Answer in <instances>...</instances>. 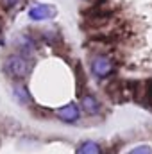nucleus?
I'll use <instances>...</instances> for the list:
<instances>
[{"label":"nucleus","instance_id":"nucleus-2","mask_svg":"<svg viewBox=\"0 0 152 154\" xmlns=\"http://www.w3.org/2000/svg\"><path fill=\"white\" fill-rule=\"evenodd\" d=\"M90 66H91L93 75L99 77V79H104V77H108L111 72H113V61H111L108 56H104V54L93 56Z\"/></svg>","mask_w":152,"mask_h":154},{"label":"nucleus","instance_id":"nucleus-3","mask_svg":"<svg viewBox=\"0 0 152 154\" xmlns=\"http://www.w3.org/2000/svg\"><path fill=\"white\" fill-rule=\"evenodd\" d=\"M27 14L32 22H45V20H52L57 14V9L52 4H36L29 9Z\"/></svg>","mask_w":152,"mask_h":154},{"label":"nucleus","instance_id":"nucleus-9","mask_svg":"<svg viewBox=\"0 0 152 154\" xmlns=\"http://www.w3.org/2000/svg\"><path fill=\"white\" fill-rule=\"evenodd\" d=\"M2 2V5L4 7H7V9H11V7H14V5H18L22 0H0Z\"/></svg>","mask_w":152,"mask_h":154},{"label":"nucleus","instance_id":"nucleus-5","mask_svg":"<svg viewBox=\"0 0 152 154\" xmlns=\"http://www.w3.org/2000/svg\"><path fill=\"white\" fill-rule=\"evenodd\" d=\"M81 106H82V111L86 115H97L100 111V102L97 100V97H93L90 93L81 97Z\"/></svg>","mask_w":152,"mask_h":154},{"label":"nucleus","instance_id":"nucleus-4","mask_svg":"<svg viewBox=\"0 0 152 154\" xmlns=\"http://www.w3.org/2000/svg\"><path fill=\"white\" fill-rule=\"evenodd\" d=\"M56 115H57L59 120H63L66 124H74V122L79 120V116H81V109H79V106H77L75 102H68L63 108L56 109Z\"/></svg>","mask_w":152,"mask_h":154},{"label":"nucleus","instance_id":"nucleus-6","mask_svg":"<svg viewBox=\"0 0 152 154\" xmlns=\"http://www.w3.org/2000/svg\"><path fill=\"white\" fill-rule=\"evenodd\" d=\"M75 154H100V145L93 140H86L77 147Z\"/></svg>","mask_w":152,"mask_h":154},{"label":"nucleus","instance_id":"nucleus-1","mask_svg":"<svg viewBox=\"0 0 152 154\" xmlns=\"http://www.w3.org/2000/svg\"><path fill=\"white\" fill-rule=\"evenodd\" d=\"M4 70L13 79H25L32 70V61L23 54H11L4 61Z\"/></svg>","mask_w":152,"mask_h":154},{"label":"nucleus","instance_id":"nucleus-7","mask_svg":"<svg viewBox=\"0 0 152 154\" xmlns=\"http://www.w3.org/2000/svg\"><path fill=\"white\" fill-rule=\"evenodd\" d=\"M13 95L20 104H29L31 102V95H29V91L23 84H14L13 86Z\"/></svg>","mask_w":152,"mask_h":154},{"label":"nucleus","instance_id":"nucleus-8","mask_svg":"<svg viewBox=\"0 0 152 154\" xmlns=\"http://www.w3.org/2000/svg\"><path fill=\"white\" fill-rule=\"evenodd\" d=\"M129 154H152V147L150 145H138L132 151H129Z\"/></svg>","mask_w":152,"mask_h":154}]
</instances>
